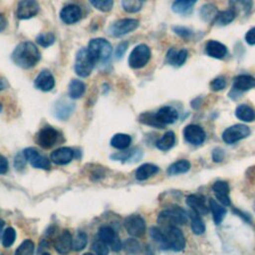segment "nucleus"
<instances>
[{
  "mask_svg": "<svg viewBox=\"0 0 255 255\" xmlns=\"http://www.w3.org/2000/svg\"><path fill=\"white\" fill-rule=\"evenodd\" d=\"M12 61L19 67L29 69L34 67L41 59L38 48L32 42L20 43L12 53Z\"/></svg>",
  "mask_w": 255,
  "mask_h": 255,
  "instance_id": "f257e3e1",
  "label": "nucleus"
},
{
  "mask_svg": "<svg viewBox=\"0 0 255 255\" xmlns=\"http://www.w3.org/2000/svg\"><path fill=\"white\" fill-rule=\"evenodd\" d=\"M188 219V214L181 207L174 206L170 209L162 212L159 215L158 222L164 227V229L171 226H178L185 224Z\"/></svg>",
  "mask_w": 255,
  "mask_h": 255,
  "instance_id": "f03ea898",
  "label": "nucleus"
},
{
  "mask_svg": "<svg viewBox=\"0 0 255 255\" xmlns=\"http://www.w3.org/2000/svg\"><path fill=\"white\" fill-rule=\"evenodd\" d=\"M89 51L94 57L96 63H107L112 55V45L104 38H96L90 41Z\"/></svg>",
  "mask_w": 255,
  "mask_h": 255,
  "instance_id": "7ed1b4c3",
  "label": "nucleus"
},
{
  "mask_svg": "<svg viewBox=\"0 0 255 255\" xmlns=\"http://www.w3.org/2000/svg\"><path fill=\"white\" fill-rule=\"evenodd\" d=\"M95 64L96 61L88 48H81L78 51L75 59V71L80 77L86 78L90 76Z\"/></svg>",
  "mask_w": 255,
  "mask_h": 255,
  "instance_id": "20e7f679",
  "label": "nucleus"
},
{
  "mask_svg": "<svg viewBox=\"0 0 255 255\" xmlns=\"http://www.w3.org/2000/svg\"><path fill=\"white\" fill-rule=\"evenodd\" d=\"M150 59V50L145 45L141 44L134 48L129 57V65L133 69H141L145 67Z\"/></svg>",
  "mask_w": 255,
  "mask_h": 255,
  "instance_id": "39448f33",
  "label": "nucleus"
},
{
  "mask_svg": "<svg viewBox=\"0 0 255 255\" xmlns=\"http://www.w3.org/2000/svg\"><path fill=\"white\" fill-rule=\"evenodd\" d=\"M168 249L174 250L176 252L182 251L185 247V239L183 233L178 226H171L164 230Z\"/></svg>",
  "mask_w": 255,
  "mask_h": 255,
  "instance_id": "423d86ee",
  "label": "nucleus"
},
{
  "mask_svg": "<svg viewBox=\"0 0 255 255\" xmlns=\"http://www.w3.org/2000/svg\"><path fill=\"white\" fill-rule=\"evenodd\" d=\"M139 25L140 22L136 19H120L110 25L108 28V33L113 37H121L135 31Z\"/></svg>",
  "mask_w": 255,
  "mask_h": 255,
  "instance_id": "0eeeda50",
  "label": "nucleus"
},
{
  "mask_svg": "<svg viewBox=\"0 0 255 255\" xmlns=\"http://www.w3.org/2000/svg\"><path fill=\"white\" fill-rule=\"evenodd\" d=\"M250 135V130L245 125H234L227 128L222 134V140L228 144H235L243 139H246Z\"/></svg>",
  "mask_w": 255,
  "mask_h": 255,
  "instance_id": "6e6552de",
  "label": "nucleus"
},
{
  "mask_svg": "<svg viewBox=\"0 0 255 255\" xmlns=\"http://www.w3.org/2000/svg\"><path fill=\"white\" fill-rule=\"evenodd\" d=\"M125 227L128 233L134 237H141L146 232V222L140 216H130L125 219Z\"/></svg>",
  "mask_w": 255,
  "mask_h": 255,
  "instance_id": "1a4fd4ad",
  "label": "nucleus"
},
{
  "mask_svg": "<svg viewBox=\"0 0 255 255\" xmlns=\"http://www.w3.org/2000/svg\"><path fill=\"white\" fill-rule=\"evenodd\" d=\"M59 140V133L52 127L43 128L37 135V142L40 146L50 148L56 145Z\"/></svg>",
  "mask_w": 255,
  "mask_h": 255,
  "instance_id": "9d476101",
  "label": "nucleus"
},
{
  "mask_svg": "<svg viewBox=\"0 0 255 255\" xmlns=\"http://www.w3.org/2000/svg\"><path fill=\"white\" fill-rule=\"evenodd\" d=\"M23 156L33 168L41 170L50 169V161L39 154V151L34 147H28L23 151Z\"/></svg>",
  "mask_w": 255,
  "mask_h": 255,
  "instance_id": "9b49d317",
  "label": "nucleus"
},
{
  "mask_svg": "<svg viewBox=\"0 0 255 255\" xmlns=\"http://www.w3.org/2000/svg\"><path fill=\"white\" fill-rule=\"evenodd\" d=\"M99 238L111 246L113 251H120L123 248V244L115 232V230L109 226H103L99 229Z\"/></svg>",
  "mask_w": 255,
  "mask_h": 255,
  "instance_id": "f8f14e48",
  "label": "nucleus"
},
{
  "mask_svg": "<svg viewBox=\"0 0 255 255\" xmlns=\"http://www.w3.org/2000/svg\"><path fill=\"white\" fill-rule=\"evenodd\" d=\"M39 4L36 0H21L17 6V17L21 20L34 17L39 11Z\"/></svg>",
  "mask_w": 255,
  "mask_h": 255,
  "instance_id": "ddd939ff",
  "label": "nucleus"
},
{
  "mask_svg": "<svg viewBox=\"0 0 255 255\" xmlns=\"http://www.w3.org/2000/svg\"><path fill=\"white\" fill-rule=\"evenodd\" d=\"M184 139L187 143L198 146L206 141L207 135L203 129L197 125H188L184 128L183 131Z\"/></svg>",
  "mask_w": 255,
  "mask_h": 255,
  "instance_id": "4468645a",
  "label": "nucleus"
},
{
  "mask_svg": "<svg viewBox=\"0 0 255 255\" xmlns=\"http://www.w3.org/2000/svg\"><path fill=\"white\" fill-rule=\"evenodd\" d=\"M34 85L38 90H41L43 92H49L54 88L55 80L52 73L48 70H43L35 79Z\"/></svg>",
  "mask_w": 255,
  "mask_h": 255,
  "instance_id": "2eb2a0df",
  "label": "nucleus"
},
{
  "mask_svg": "<svg viewBox=\"0 0 255 255\" xmlns=\"http://www.w3.org/2000/svg\"><path fill=\"white\" fill-rule=\"evenodd\" d=\"M60 17L62 21L66 24H74L78 22L82 17V10L78 5L70 4L68 6H65L61 12Z\"/></svg>",
  "mask_w": 255,
  "mask_h": 255,
  "instance_id": "dca6fc26",
  "label": "nucleus"
},
{
  "mask_svg": "<svg viewBox=\"0 0 255 255\" xmlns=\"http://www.w3.org/2000/svg\"><path fill=\"white\" fill-rule=\"evenodd\" d=\"M74 158V151L70 147H60L54 150L50 156L51 161L56 165H67Z\"/></svg>",
  "mask_w": 255,
  "mask_h": 255,
  "instance_id": "f3484780",
  "label": "nucleus"
},
{
  "mask_svg": "<svg viewBox=\"0 0 255 255\" xmlns=\"http://www.w3.org/2000/svg\"><path fill=\"white\" fill-rule=\"evenodd\" d=\"M156 115V118L158 120V122L163 126H167V125H171L174 124L178 118H179V113L176 109H174L173 107H163L161 108Z\"/></svg>",
  "mask_w": 255,
  "mask_h": 255,
  "instance_id": "a211bd4d",
  "label": "nucleus"
},
{
  "mask_svg": "<svg viewBox=\"0 0 255 255\" xmlns=\"http://www.w3.org/2000/svg\"><path fill=\"white\" fill-rule=\"evenodd\" d=\"M213 190L222 206H230V198H229V185L226 182L219 181L216 182L213 185Z\"/></svg>",
  "mask_w": 255,
  "mask_h": 255,
  "instance_id": "6ab92c4d",
  "label": "nucleus"
},
{
  "mask_svg": "<svg viewBox=\"0 0 255 255\" xmlns=\"http://www.w3.org/2000/svg\"><path fill=\"white\" fill-rule=\"evenodd\" d=\"M186 205L190 208V210L194 211L200 216H206L209 214V208L207 206L206 200L199 195H196V194L188 195L186 197Z\"/></svg>",
  "mask_w": 255,
  "mask_h": 255,
  "instance_id": "aec40b11",
  "label": "nucleus"
},
{
  "mask_svg": "<svg viewBox=\"0 0 255 255\" xmlns=\"http://www.w3.org/2000/svg\"><path fill=\"white\" fill-rule=\"evenodd\" d=\"M54 247L60 254H67L73 247V239L69 231L64 230L55 240Z\"/></svg>",
  "mask_w": 255,
  "mask_h": 255,
  "instance_id": "412c9836",
  "label": "nucleus"
},
{
  "mask_svg": "<svg viewBox=\"0 0 255 255\" xmlns=\"http://www.w3.org/2000/svg\"><path fill=\"white\" fill-rule=\"evenodd\" d=\"M206 52L212 58L222 59L227 53V48L219 41L211 40L206 46Z\"/></svg>",
  "mask_w": 255,
  "mask_h": 255,
  "instance_id": "4be33fe9",
  "label": "nucleus"
},
{
  "mask_svg": "<svg viewBox=\"0 0 255 255\" xmlns=\"http://www.w3.org/2000/svg\"><path fill=\"white\" fill-rule=\"evenodd\" d=\"M187 58V51L184 49H182L180 51L175 50L174 48L170 49L167 54V61L169 64L173 66L180 67L184 64Z\"/></svg>",
  "mask_w": 255,
  "mask_h": 255,
  "instance_id": "5701e85b",
  "label": "nucleus"
},
{
  "mask_svg": "<svg viewBox=\"0 0 255 255\" xmlns=\"http://www.w3.org/2000/svg\"><path fill=\"white\" fill-rule=\"evenodd\" d=\"M230 9L237 15H246L250 12L253 1L252 0H229Z\"/></svg>",
  "mask_w": 255,
  "mask_h": 255,
  "instance_id": "b1692460",
  "label": "nucleus"
},
{
  "mask_svg": "<svg viewBox=\"0 0 255 255\" xmlns=\"http://www.w3.org/2000/svg\"><path fill=\"white\" fill-rule=\"evenodd\" d=\"M255 86V79L249 75H240L234 79L233 88L237 92H246Z\"/></svg>",
  "mask_w": 255,
  "mask_h": 255,
  "instance_id": "393cba45",
  "label": "nucleus"
},
{
  "mask_svg": "<svg viewBox=\"0 0 255 255\" xmlns=\"http://www.w3.org/2000/svg\"><path fill=\"white\" fill-rule=\"evenodd\" d=\"M188 217L190 219V227H191L192 232L196 235H200L202 233H205L206 224H205V222H203L200 215H198L194 211L190 210V212L188 213Z\"/></svg>",
  "mask_w": 255,
  "mask_h": 255,
  "instance_id": "a878e982",
  "label": "nucleus"
},
{
  "mask_svg": "<svg viewBox=\"0 0 255 255\" xmlns=\"http://www.w3.org/2000/svg\"><path fill=\"white\" fill-rule=\"evenodd\" d=\"M210 209L213 213L214 221L216 224H219L226 216V209L222 206L220 202L216 199H210Z\"/></svg>",
  "mask_w": 255,
  "mask_h": 255,
  "instance_id": "bb28decb",
  "label": "nucleus"
},
{
  "mask_svg": "<svg viewBox=\"0 0 255 255\" xmlns=\"http://www.w3.org/2000/svg\"><path fill=\"white\" fill-rule=\"evenodd\" d=\"M159 173V168L152 164H144L136 172V179L138 181H146L150 177Z\"/></svg>",
  "mask_w": 255,
  "mask_h": 255,
  "instance_id": "cd10ccee",
  "label": "nucleus"
},
{
  "mask_svg": "<svg viewBox=\"0 0 255 255\" xmlns=\"http://www.w3.org/2000/svg\"><path fill=\"white\" fill-rule=\"evenodd\" d=\"M197 0H176L173 4V10L179 14H187L192 10Z\"/></svg>",
  "mask_w": 255,
  "mask_h": 255,
  "instance_id": "c85d7f7f",
  "label": "nucleus"
},
{
  "mask_svg": "<svg viewBox=\"0 0 255 255\" xmlns=\"http://www.w3.org/2000/svg\"><path fill=\"white\" fill-rule=\"evenodd\" d=\"M86 91V85L81 80H72L69 84L68 93L72 99H80Z\"/></svg>",
  "mask_w": 255,
  "mask_h": 255,
  "instance_id": "c756f323",
  "label": "nucleus"
},
{
  "mask_svg": "<svg viewBox=\"0 0 255 255\" xmlns=\"http://www.w3.org/2000/svg\"><path fill=\"white\" fill-rule=\"evenodd\" d=\"M235 116L237 119L243 122L250 123L255 120V112L247 105H240L235 110Z\"/></svg>",
  "mask_w": 255,
  "mask_h": 255,
  "instance_id": "7c9ffc66",
  "label": "nucleus"
},
{
  "mask_svg": "<svg viewBox=\"0 0 255 255\" xmlns=\"http://www.w3.org/2000/svg\"><path fill=\"white\" fill-rule=\"evenodd\" d=\"M190 170V163L186 160H180L173 165H171L168 169V175L170 176H177L185 174Z\"/></svg>",
  "mask_w": 255,
  "mask_h": 255,
  "instance_id": "2f4dec72",
  "label": "nucleus"
},
{
  "mask_svg": "<svg viewBox=\"0 0 255 255\" xmlns=\"http://www.w3.org/2000/svg\"><path fill=\"white\" fill-rule=\"evenodd\" d=\"M132 143L131 136L127 134H116L111 140V146L118 149H126Z\"/></svg>",
  "mask_w": 255,
  "mask_h": 255,
  "instance_id": "473e14b6",
  "label": "nucleus"
},
{
  "mask_svg": "<svg viewBox=\"0 0 255 255\" xmlns=\"http://www.w3.org/2000/svg\"><path fill=\"white\" fill-rule=\"evenodd\" d=\"M176 144V135L174 132H167L156 144L157 147L161 150H169Z\"/></svg>",
  "mask_w": 255,
  "mask_h": 255,
  "instance_id": "72a5a7b5",
  "label": "nucleus"
},
{
  "mask_svg": "<svg viewBox=\"0 0 255 255\" xmlns=\"http://www.w3.org/2000/svg\"><path fill=\"white\" fill-rule=\"evenodd\" d=\"M201 18L207 21V22H215L219 11L217 9V7L213 4H206L203 5L199 11Z\"/></svg>",
  "mask_w": 255,
  "mask_h": 255,
  "instance_id": "f704fd0d",
  "label": "nucleus"
},
{
  "mask_svg": "<svg viewBox=\"0 0 255 255\" xmlns=\"http://www.w3.org/2000/svg\"><path fill=\"white\" fill-rule=\"evenodd\" d=\"M73 110H74L73 103H68V102H60V103L57 104V106H56L55 113L59 119L65 120L72 114Z\"/></svg>",
  "mask_w": 255,
  "mask_h": 255,
  "instance_id": "c9c22d12",
  "label": "nucleus"
},
{
  "mask_svg": "<svg viewBox=\"0 0 255 255\" xmlns=\"http://www.w3.org/2000/svg\"><path fill=\"white\" fill-rule=\"evenodd\" d=\"M150 237L154 239L163 249L168 250V245H167V239H166V235L165 232L158 228V227H151L150 231H149Z\"/></svg>",
  "mask_w": 255,
  "mask_h": 255,
  "instance_id": "e433bc0d",
  "label": "nucleus"
},
{
  "mask_svg": "<svg viewBox=\"0 0 255 255\" xmlns=\"http://www.w3.org/2000/svg\"><path fill=\"white\" fill-rule=\"evenodd\" d=\"M235 17H236V14L231 9L225 10V11H220V12H219V14L217 16L215 23L218 25H220V26L227 25V24L231 23Z\"/></svg>",
  "mask_w": 255,
  "mask_h": 255,
  "instance_id": "4c0bfd02",
  "label": "nucleus"
},
{
  "mask_svg": "<svg viewBox=\"0 0 255 255\" xmlns=\"http://www.w3.org/2000/svg\"><path fill=\"white\" fill-rule=\"evenodd\" d=\"M145 1L146 0H122V6L127 12L136 13L141 10Z\"/></svg>",
  "mask_w": 255,
  "mask_h": 255,
  "instance_id": "58836bf2",
  "label": "nucleus"
},
{
  "mask_svg": "<svg viewBox=\"0 0 255 255\" xmlns=\"http://www.w3.org/2000/svg\"><path fill=\"white\" fill-rule=\"evenodd\" d=\"M34 249H35L34 243L31 240L26 239L17 248L15 255H33Z\"/></svg>",
  "mask_w": 255,
  "mask_h": 255,
  "instance_id": "ea45409f",
  "label": "nucleus"
},
{
  "mask_svg": "<svg viewBox=\"0 0 255 255\" xmlns=\"http://www.w3.org/2000/svg\"><path fill=\"white\" fill-rule=\"evenodd\" d=\"M91 4L100 11L108 12L113 7V0H89Z\"/></svg>",
  "mask_w": 255,
  "mask_h": 255,
  "instance_id": "a19ab883",
  "label": "nucleus"
},
{
  "mask_svg": "<svg viewBox=\"0 0 255 255\" xmlns=\"http://www.w3.org/2000/svg\"><path fill=\"white\" fill-rule=\"evenodd\" d=\"M140 121L145 124V125H148L151 127H155L158 129H163L164 127L158 122L156 115L155 114H151V113H145L143 115H141L140 117Z\"/></svg>",
  "mask_w": 255,
  "mask_h": 255,
  "instance_id": "79ce46f5",
  "label": "nucleus"
},
{
  "mask_svg": "<svg viewBox=\"0 0 255 255\" xmlns=\"http://www.w3.org/2000/svg\"><path fill=\"white\" fill-rule=\"evenodd\" d=\"M36 41L40 46L47 48L55 42V36L52 33H43L37 36Z\"/></svg>",
  "mask_w": 255,
  "mask_h": 255,
  "instance_id": "37998d69",
  "label": "nucleus"
},
{
  "mask_svg": "<svg viewBox=\"0 0 255 255\" xmlns=\"http://www.w3.org/2000/svg\"><path fill=\"white\" fill-rule=\"evenodd\" d=\"M16 239V231L12 227H8L5 229L2 236V244L4 247H10Z\"/></svg>",
  "mask_w": 255,
  "mask_h": 255,
  "instance_id": "c03bdc74",
  "label": "nucleus"
},
{
  "mask_svg": "<svg viewBox=\"0 0 255 255\" xmlns=\"http://www.w3.org/2000/svg\"><path fill=\"white\" fill-rule=\"evenodd\" d=\"M88 242V238L85 232H79L75 239H73V249L75 251H81L82 249H84L87 245Z\"/></svg>",
  "mask_w": 255,
  "mask_h": 255,
  "instance_id": "a18cd8bd",
  "label": "nucleus"
},
{
  "mask_svg": "<svg viewBox=\"0 0 255 255\" xmlns=\"http://www.w3.org/2000/svg\"><path fill=\"white\" fill-rule=\"evenodd\" d=\"M123 248L130 254H136L140 251L141 246H140V243L138 240H136L134 238H129L124 242Z\"/></svg>",
  "mask_w": 255,
  "mask_h": 255,
  "instance_id": "49530a36",
  "label": "nucleus"
},
{
  "mask_svg": "<svg viewBox=\"0 0 255 255\" xmlns=\"http://www.w3.org/2000/svg\"><path fill=\"white\" fill-rule=\"evenodd\" d=\"M92 248L94 250V252L97 255H108L109 254V247L108 244L105 243L104 241H102L101 239L96 240L93 245Z\"/></svg>",
  "mask_w": 255,
  "mask_h": 255,
  "instance_id": "de8ad7c7",
  "label": "nucleus"
},
{
  "mask_svg": "<svg viewBox=\"0 0 255 255\" xmlns=\"http://www.w3.org/2000/svg\"><path fill=\"white\" fill-rule=\"evenodd\" d=\"M135 154L134 150H128V151H122V152H118V154H114L111 158L117 161H122L125 162L127 160H130Z\"/></svg>",
  "mask_w": 255,
  "mask_h": 255,
  "instance_id": "09e8293b",
  "label": "nucleus"
},
{
  "mask_svg": "<svg viewBox=\"0 0 255 255\" xmlns=\"http://www.w3.org/2000/svg\"><path fill=\"white\" fill-rule=\"evenodd\" d=\"M225 86H226V82L224 78H221V77L217 78L211 82V88L213 91H221L225 88Z\"/></svg>",
  "mask_w": 255,
  "mask_h": 255,
  "instance_id": "8fccbe9b",
  "label": "nucleus"
},
{
  "mask_svg": "<svg viewBox=\"0 0 255 255\" xmlns=\"http://www.w3.org/2000/svg\"><path fill=\"white\" fill-rule=\"evenodd\" d=\"M128 47H129V43H128L127 41L121 42V43L117 46L116 51H115V56H116L117 59H121V58L124 56V54L126 53V51H127V49H128Z\"/></svg>",
  "mask_w": 255,
  "mask_h": 255,
  "instance_id": "3c124183",
  "label": "nucleus"
},
{
  "mask_svg": "<svg viewBox=\"0 0 255 255\" xmlns=\"http://www.w3.org/2000/svg\"><path fill=\"white\" fill-rule=\"evenodd\" d=\"M224 159V150L218 147L213 151V160L216 163H220Z\"/></svg>",
  "mask_w": 255,
  "mask_h": 255,
  "instance_id": "603ef678",
  "label": "nucleus"
},
{
  "mask_svg": "<svg viewBox=\"0 0 255 255\" xmlns=\"http://www.w3.org/2000/svg\"><path fill=\"white\" fill-rule=\"evenodd\" d=\"M174 31L181 37L182 38H188L191 35V31L188 30L187 28L184 27H175Z\"/></svg>",
  "mask_w": 255,
  "mask_h": 255,
  "instance_id": "864d4df0",
  "label": "nucleus"
},
{
  "mask_svg": "<svg viewBox=\"0 0 255 255\" xmlns=\"http://www.w3.org/2000/svg\"><path fill=\"white\" fill-rule=\"evenodd\" d=\"M245 41L250 45H255V27L251 28L245 35Z\"/></svg>",
  "mask_w": 255,
  "mask_h": 255,
  "instance_id": "5fc2aeb1",
  "label": "nucleus"
},
{
  "mask_svg": "<svg viewBox=\"0 0 255 255\" xmlns=\"http://www.w3.org/2000/svg\"><path fill=\"white\" fill-rule=\"evenodd\" d=\"M8 161L4 157L0 156V175L6 174L8 171Z\"/></svg>",
  "mask_w": 255,
  "mask_h": 255,
  "instance_id": "6e6d98bb",
  "label": "nucleus"
},
{
  "mask_svg": "<svg viewBox=\"0 0 255 255\" xmlns=\"http://www.w3.org/2000/svg\"><path fill=\"white\" fill-rule=\"evenodd\" d=\"M6 27V20L4 16L0 13V31H2Z\"/></svg>",
  "mask_w": 255,
  "mask_h": 255,
  "instance_id": "4d7b16f0",
  "label": "nucleus"
},
{
  "mask_svg": "<svg viewBox=\"0 0 255 255\" xmlns=\"http://www.w3.org/2000/svg\"><path fill=\"white\" fill-rule=\"evenodd\" d=\"M3 89H4V83H3V81L0 80V91L3 90Z\"/></svg>",
  "mask_w": 255,
  "mask_h": 255,
  "instance_id": "13d9d810",
  "label": "nucleus"
},
{
  "mask_svg": "<svg viewBox=\"0 0 255 255\" xmlns=\"http://www.w3.org/2000/svg\"><path fill=\"white\" fill-rule=\"evenodd\" d=\"M2 226H3V221H2V220H0V231H1Z\"/></svg>",
  "mask_w": 255,
  "mask_h": 255,
  "instance_id": "bf43d9fd",
  "label": "nucleus"
},
{
  "mask_svg": "<svg viewBox=\"0 0 255 255\" xmlns=\"http://www.w3.org/2000/svg\"><path fill=\"white\" fill-rule=\"evenodd\" d=\"M83 255H94V254H92V253H85V254H83Z\"/></svg>",
  "mask_w": 255,
  "mask_h": 255,
  "instance_id": "052dcab7",
  "label": "nucleus"
},
{
  "mask_svg": "<svg viewBox=\"0 0 255 255\" xmlns=\"http://www.w3.org/2000/svg\"><path fill=\"white\" fill-rule=\"evenodd\" d=\"M1 110H2V106H1V105H0V112H1Z\"/></svg>",
  "mask_w": 255,
  "mask_h": 255,
  "instance_id": "680f3d73",
  "label": "nucleus"
},
{
  "mask_svg": "<svg viewBox=\"0 0 255 255\" xmlns=\"http://www.w3.org/2000/svg\"><path fill=\"white\" fill-rule=\"evenodd\" d=\"M42 255H50V254H49V253H43Z\"/></svg>",
  "mask_w": 255,
  "mask_h": 255,
  "instance_id": "e2e57ef3",
  "label": "nucleus"
}]
</instances>
